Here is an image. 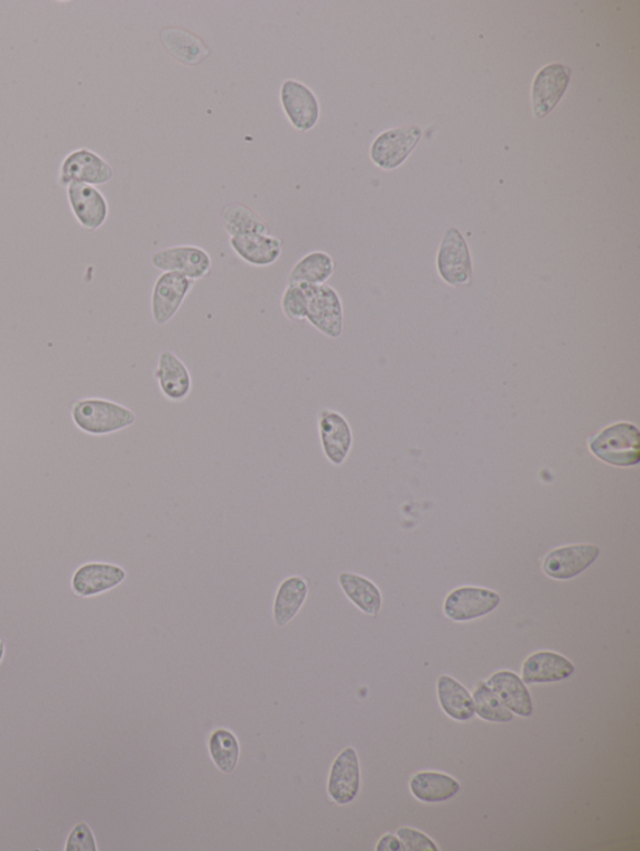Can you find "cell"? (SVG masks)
Wrapping results in <instances>:
<instances>
[{"label":"cell","mask_w":640,"mask_h":851,"mask_svg":"<svg viewBox=\"0 0 640 851\" xmlns=\"http://www.w3.org/2000/svg\"><path fill=\"white\" fill-rule=\"evenodd\" d=\"M281 307L288 320L303 323L307 317V292L304 284H288L282 295Z\"/></svg>","instance_id":"cell-30"},{"label":"cell","mask_w":640,"mask_h":851,"mask_svg":"<svg viewBox=\"0 0 640 851\" xmlns=\"http://www.w3.org/2000/svg\"><path fill=\"white\" fill-rule=\"evenodd\" d=\"M336 270V263L326 251H312L292 268L288 284L324 285Z\"/></svg>","instance_id":"cell-24"},{"label":"cell","mask_w":640,"mask_h":851,"mask_svg":"<svg viewBox=\"0 0 640 851\" xmlns=\"http://www.w3.org/2000/svg\"><path fill=\"white\" fill-rule=\"evenodd\" d=\"M341 591L348 597L361 612L369 615H378L382 608V593L378 587L364 576L343 572L338 577Z\"/></svg>","instance_id":"cell-25"},{"label":"cell","mask_w":640,"mask_h":851,"mask_svg":"<svg viewBox=\"0 0 640 851\" xmlns=\"http://www.w3.org/2000/svg\"><path fill=\"white\" fill-rule=\"evenodd\" d=\"M153 268L162 273H178L193 282L206 277L210 273L211 259L208 252L199 247L178 246L156 251L152 257Z\"/></svg>","instance_id":"cell-7"},{"label":"cell","mask_w":640,"mask_h":851,"mask_svg":"<svg viewBox=\"0 0 640 851\" xmlns=\"http://www.w3.org/2000/svg\"><path fill=\"white\" fill-rule=\"evenodd\" d=\"M574 664L555 652H536L523 664L522 680L525 685L561 681L573 676Z\"/></svg>","instance_id":"cell-19"},{"label":"cell","mask_w":640,"mask_h":851,"mask_svg":"<svg viewBox=\"0 0 640 851\" xmlns=\"http://www.w3.org/2000/svg\"><path fill=\"white\" fill-rule=\"evenodd\" d=\"M488 687L510 710L521 717L533 714V701L525 683L516 673L502 670L495 673L487 680Z\"/></svg>","instance_id":"cell-20"},{"label":"cell","mask_w":640,"mask_h":851,"mask_svg":"<svg viewBox=\"0 0 640 851\" xmlns=\"http://www.w3.org/2000/svg\"><path fill=\"white\" fill-rule=\"evenodd\" d=\"M6 656V643L2 639H0V663L3 662Z\"/></svg>","instance_id":"cell-34"},{"label":"cell","mask_w":640,"mask_h":851,"mask_svg":"<svg viewBox=\"0 0 640 851\" xmlns=\"http://www.w3.org/2000/svg\"><path fill=\"white\" fill-rule=\"evenodd\" d=\"M590 451L603 462L618 467L636 466L640 461V435L628 423L611 425L593 438Z\"/></svg>","instance_id":"cell-2"},{"label":"cell","mask_w":640,"mask_h":851,"mask_svg":"<svg viewBox=\"0 0 640 851\" xmlns=\"http://www.w3.org/2000/svg\"><path fill=\"white\" fill-rule=\"evenodd\" d=\"M97 840L95 832L87 822H78L70 830L67 838L66 851H97Z\"/></svg>","instance_id":"cell-31"},{"label":"cell","mask_w":640,"mask_h":851,"mask_svg":"<svg viewBox=\"0 0 640 851\" xmlns=\"http://www.w3.org/2000/svg\"><path fill=\"white\" fill-rule=\"evenodd\" d=\"M571 69L563 64L546 65L533 83V110L538 119H543L552 111L564 96L571 81Z\"/></svg>","instance_id":"cell-13"},{"label":"cell","mask_w":640,"mask_h":851,"mask_svg":"<svg viewBox=\"0 0 640 851\" xmlns=\"http://www.w3.org/2000/svg\"><path fill=\"white\" fill-rule=\"evenodd\" d=\"M499 603L500 596L490 589L462 587L445 600L444 614L452 621L467 622L493 612Z\"/></svg>","instance_id":"cell-9"},{"label":"cell","mask_w":640,"mask_h":851,"mask_svg":"<svg viewBox=\"0 0 640 851\" xmlns=\"http://www.w3.org/2000/svg\"><path fill=\"white\" fill-rule=\"evenodd\" d=\"M223 227L230 238L268 233L265 222L259 215L243 204H231L223 211Z\"/></svg>","instance_id":"cell-27"},{"label":"cell","mask_w":640,"mask_h":851,"mask_svg":"<svg viewBox=\"0 0 640 851\" xmlns=\"http://www.w3.org/2000/svg\"><path fill=\"white\" fill-rule=\"evenodd\" d=\"M113 176V167L104 156L88 148H79L63 159L58 183L64 188L73 183L98 186L108 184Z\"/></svg>","instance_id":"cell-4"},{"label":"cell","mask_w":640,"mask_h":851,"mask_svg":"<svg viewBox=\"0 0 640 851\" xmlns=\"http://www.w3.org/2000/svg\"><path fill=\"white\" fill-rule=\"evenodd\" d=\"M67 198L74 218L82 228L95 231L105 226L109 205L97 186L73 183L67 186Z\"/></svg>","instance_id":"cell-11"},{"label":"cell","mask_w":640,"mask_h":851,"mask_svg":"<svg viewBox=\"0 0 640 851\" xmlns=\"http://www.w3.org/2000/svg\"><path fill=\"white\" fill-rule=\"evenodd\" d=\"M600 549L595 545H574L556 548L546 555L544 574L554 579H571L579 576L596 563Z\"/></svg>","instance_id":"cell-15"},{"label":"cell","mask_w":640,"mask_h":851,"mask_svg":"<svg viewBox=\"0 0 640 851\" xmlns=\"http://www.w3.org/2000/svg\"><path fill=\"white\" fill-rule=\"evenodd\" d=\"M473 701H475V712L487 722L509 723L514 718L513 712H510L485 681H480L477 686L473 694Z\"/></svg>","instance_id":"cell-29"},{"label":"cell","mask_w":640,"mask_h":851,"mask_svg":"<svg viewBox=\"0 0 640 851\" xmlns=\"http://www.w3.org/2000/svg\"><path fill=\"white\" fill-rule=\"evenodd\" d=\"M360 789V765L355 748H346L334 761L328 779V794L339 806L354 801Z\"/></svg>","instance_id":"cell-16"},{"label":"cell","mask_w":640,"mask_h":851,"mask_svg":"<svg viewBox=\"0 0 640 851\" xmlns=\"http://www.w3.org/2000/svg\"><path fill=\"white\" fill-rule=\"evenodd\" d=\"M209 753L213 763L225 774L234 773L240 755V746L237 737L227 731L218 729L213 732L209 739Z\"/></svg>","instance_id":"cell-28"},{"label":"cell","mask_w":640,"mask_h":851,"mask_svg":"<svg viewBox=\"0 0 640 851\" xmlns=\"http://www.w3.org/2000/svg\"><path fill=\"white\" fill-rule=\"evenodd\" d=\"M307 292V320L329 339H338L345 329V310L336 288L324 285H305Z\"/></svg>","instance_id":"cell-3"},{"label":"cell","mask_w":640,"mask_h":851,"mask_svg":"<svg viewBox=\"0 0 640 851\" xmlns=\"http://www.w3.org/2000/svg\"><path fill=\"white\" fill-rule=\"evenodd\" d=\"M421 138L422 130L416 126L387 130L370 146V159L380 170L394 171L406 161Z\"/></svg>","instance_id":"cell-6"},{"label":"cell","mask_w":640,"mask_h":851,"mask_svg":"<svg viewBox=\"0 0 640 851\" xmlns=\"http://www.w3.org/2000/svg\"><path fill=\"white\" fill-rule=\"evenodd\" d=\"M123 567L107 563H88L79 566L70 579L74 594L90 598L104 594L126 581Z\"/></svg>","instance_id":"cell-10"},{"label":"cell","mask_w":640,"mask_h":851,"mask_svg":"<svg viewBox=\"0 0 640 851\" xmlns=\"http://www.w3.org/2000/svg\"><path fill=\"white\" fill-rule=\"evenodd\" d=\"M397 836L401 839L405 851H438V847L434 841L426 837L424 832L411 828H401L397 831Z\"/></svg>","instance_id":"cell-32"},{"label":"cell","mask_w":640,"mask_h":851,"mask_svg":"<svg viewBox=\"0 0 640 851\" xmlns=\"http://www.w3.org/2000/svg\"><path fill=\"white\" fill-rule=\"evenodd\" d=\"M281 106L291 126L305 133L314 129L321 119V105L313 90L304 83L286 79L280 90Z\"/></svg>","instance_id":"cell-5"},{"label":"cell","mask_w":640,"mask_h":851,"mask_svg":"<svg viewBox=\"0 0 640 851\" xmlns=\"http://www.w3.org/2000/svg\"><path fill=\"white\" fill-rule=\"evenodd\" d=\"M161 41L174 59L188 65V67L198 65L210 54L208 46L198 35L182 30V28H164L161 32Z\"/></svg>","instance_id":"cell-21"},{"label":"cell","mask_w":640,"mask_h":851,"mask_svg":"<svg viewBox=\"0 0 640 851\" xmlns=\"http://www.w3.org/2000/svg\"><path fill=\"white\" fill-rule=\"evenodd\" d=\"M437 689L441 707L451 718L464 722L475 716V701L459 681L449 676H442Z\"/></svg>","instance_id":"cell-26"},{"label":"cell","mask_w":640,"mask_h":851,"mask_svg":"<svg viewBox=\"0 0 640 851\" xmlns=\"http://www.w3.org/2000/svg\"><path fill=\"white\" fill-rule=\"evenodd\" d=\"M410 788L414 797L424 803L449 800L460 790V784L451 775L438 772L416 773Z\"/></svg>","instance_id":"cell-23"},{"label":"cell","mask_w":640,"mask_h":851,"mask_svg":"<svg viewBox=\"0 0 640 851\" xmlns=\"http://www.w3.org/2000/svg\"><path fill=\"white\" fill-rule=\"evenodd\" d=\"M308 592V583L301 576H292L284 579L280 588H278L274 598V623L281 626V629L290 624L295 619V615L300 613L305 601H307Z\"/></svg>","instance_id":"cell-22"},{"label":"cell","mask_w":640,"mask_h":851,"mask_svg":"<svg viewBox=\"0 0 640 851\" xmlns=\"http://www.w3.org/2000/svg\"><path fill=\"white\" fill-rule=\"evenodd\" d=\"M154 378L166 400L182 402L191 395V372L177 354L171 350L161 352L160 358H158Z\"/></svg>","instance_id":"cell-17"},{"label":"cell","mask_w":640,"mask_h":851,"mask_svg":"<svg viewBox=\"0 0 640 851\" xmlns=\"http://www.w3.org/2000/svg\"><path fill=\"white\" fill-rule=\"evenodd\" d=\"M72 419L80 432L105 436L122 432L135 423L131 408L106 399H82L72 407Z\"/></svg>","instance_id":"cell-1"},{"label":"cell","mask_w":640,"mask_h":851,"mask_svg":"<svg viewBox=\"0 0 640 851\" xmlns=\"http://www.w3.org/2000/svg\"><path fill=\"white\" fill-rule=\"evenodd\" d=\"M438 270L445 283L463 285L471 276V260L466 240L456 228L445 232L438 252Z\"/></svg>","instance_id":"cell-12"},{"label":"cell","mask_w":640,"mask_h":851,"mask_svg":"<svg viewBox=\"0 0 640 851\" xmlns=\"http://www.w3.org/2000/svg\"><path fill=\"white\" fill-rule=\"evenodd\" d=\"M377 851H405V848L398 837L387 834L379 840Z\"/></svg>","instance_id":"cell-33"},{"label":"cell","mask_w":640,"mask_h":851,"mask_svg":"<svg viewBox=\"0 0 640 851\" xmlns=\"http://www.w3.org/2000/svg\"><path fill=\"white\" fill-rule=\"evenodd\" d=\"M229 244L239 259L256 268L273 265L280 260L283 251V241L271 233L230 238Z\"/></svg>","instance_id":"cell-18"},{"label":"cell","mask_w":640,"mask_h":851,"mask_svg":"<svg viewBox=\"0 0 640 851\" xmlns=\"http://www.w3.org/2000/svg\"><path fill=\"white\" fill-rule=\"evenodd\" d=\"M194 285L196 282L178 273H163L158 277L152 292L154 323L160 326L171 323Z\"/></svg>","instance_id":"cell-8"},{"label":"cell","mask_w":640,"mask_h":851,"mask_svg":"<svg viewBox=\"0 0 640 851\" xmlns=\"http://www.w3.org/2000/svg\"><path fill=\"white\" fill-rule=\"evenodd\" d=\"M319 436L323 454L334 466L346 462L354 445V434L345 416L329 408L319 414Z\"/></svg>","instance_id":"cell-14"}]
</instances>
